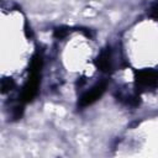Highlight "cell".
Returning a JSON list of instances; mask_svg holds the SVG:
<instances>
[{
  "mask_svg": "<svg viewBox=\"0 0 158 158\" xmlns=\"http://www.w3.org/2000/svg\"><path fill=\"white\" fill-rule=\"evenodd\" d=\"M106 85H107V83L104 80V81H100L96 85H94L91 89H89V91H86L80 98V106H88V105L93 104L95 100H98L105 91Z\"/></svg>",
  "mask_w": 158,
  "mask_h": 158,
  "instance_id": "6da1fadb",
  "label": "cell"
}]
</instances>
